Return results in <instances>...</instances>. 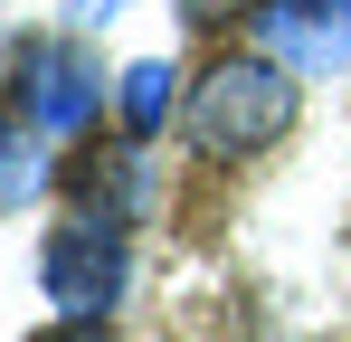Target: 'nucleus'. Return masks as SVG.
I'll list each match as a JSON object with an SVG mask.
<instances>
[{"mask_svg": "<svg viewBox=\"0 0 351 342\" xmlns=\"http://www.w3.org/2000/svg\"><path fill=\"white\" fill-rule=\"evenodd\" d=\"M285 124H294V67L285 57H219L180 105L190 152H209V162H247V152L285 143Z\"/></svg>", "mask_w": 351, "mask_h": 342, "instance_id": "f257e3e1", "label": "nucleus"}, {"mask_svg": "<svg viewBox=\"0 0 351 342\" xmlns=\"http://www.w3.org/2000/svg\"><path fill=\"white\" fill-rule=\"evenodd\" d=\"M133 276V257H123V219H95V209H76V219L48 228V247H38V285H48V304L58 314H105Z\"/></svg>", "mask_w": 351, "mask_h": 342, "instance_id": "f03ea898", "label": "nucleus"}, {"mask_svg": "<svg viewBox=\"0 0 351 342\" xmlns=\"http://www.w3.org/2000/svg\"><path fill=\"white\" fill-rule=\"evenodd\" d=\"M256 48L285 57L294 76H332L351 57V0H266L256 10Z\"/></svg>", "mask_w": 351, "mask_h": 342, "instance_id": "7ed1b4c3", "label": "nucleus"}, {"mask_svg": "<svg viewBox=\"0 0 351 342\" xmlns=\"http://www.w3.org/2000/svg\"><path fill=\"white\" fill-rule=\"evenodd\" d=\"M19 76H38V86H29V114H38V124H86L95 95H105L95 67H86L76 48H29V57H19Z\"/></svg>", "mask_w": 351, "mask_h": 342, "instance_id": "20e7f679", "label": "nucleus"}, {"mask_svg": "<svg viewBox=\"0 0 351 342\" xmlns=\"http://www.w3.org/2000/svg\"><path fill=\"white\" fill-rule=\"evenodd\" d=\"M76 200L105 209V219H133V200H143V162H133V152H95V162H76Z\"/></svg>", "mask_w": 351, "mask_h": 342, "instance_id": "39448f33", "label": "nucleus"}, {"mask_svg": "<svg viewBox=\"0 0 351 342\" xmlns=\"http://www.w3.org/2000/svg\"><path fill=\"white\" fill-rule=\"evenodd\" d=\"M38 181H48V162H38L29 124H19V114H0V209H19V200H29Z\"/></svg>", "mask_w": 351, "mask_h": 342, "instance_id": "423d86ee", "label": "nucleus"}, {"mask_svg": "<svg viewBox=\"0 0 351 342\" xmlns=\"http://www.w3.org/2000/svg\"><path fill=\"white\" fill-rule=\"evenodd\" d=\"M123 114H133V133H152L162 114H171V67H123Z\"/></svg>", "mask_w": 351, "mask_h": 342, "instance_id": "0eeeda50", "label": "nucleus"}, {"mask_svg": "<svg viewBox=\"0 0 351 342\" xmlns=\"http://www.w3.org/2000/svg\"><path fill=\"white\" fill-rule=\"evenodd\" d=\"M180 19H190V29H219V19H237V10H247V0H171Z\"/></svg>", "mask_w": 351, "mask_h": 342, "instance_id": "6e6552de", "label": "nucleus"}, {"mask_svg": "<svg viewBox=\"0 0 351 342\" xmlns=\"http://www.w3.org/2000/svg\"><path fill=\"white\" fill-rule=\"evenodd\" d=\"M48 342H105V314H66V333H48Z\"/></svg>", "mask_w": 351, "mask_h": 342, "instance_id": "1a4fd4ad", "label": "nucleus"}, {"mask_svg": "<svg viewBox=\"0 0 351 342\" xmlns=\"http://www.w3.org/2000/svg\"><path fill=\"white\" fill-rule=\"evenodd\" d=\"M66 10H76V19H114L123 0H66Z\"/></svg>", "mask_w": 351, "mask_h": 342, "instance_id": "9d476101", "label": "nucleus"}]
</instances>
